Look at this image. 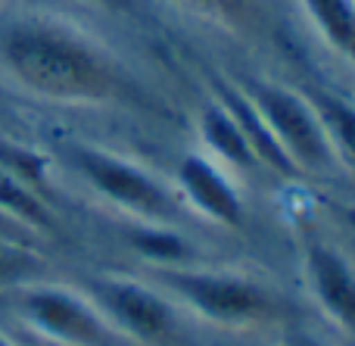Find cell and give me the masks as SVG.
<instances>
[{
    "label": "cell",
    "mask_w": 355,
    "mask_h": 346,
    "mask_svg": "<svg viewBox=\"0 0 355 346\" xmlns=\"http://www.w3.org/2000/svg\"><path fill=\"white\" fill-rule=\"evenodd\" d=\"M0 72L47 103L106 106L128 97L131 78L119 56L62 16H16L0 28Z\"/></svg>",
    "instance_id": "1"
},
{
    "label": "cell",
    "mask_w": 355,
    "mask_h": 346,
    "mask_svg": "<svg viewBox=\"0 0 355 346\" xmlns=\"http://www.w3.org/2000/svg\"><path fill=\"white\" fill-rule=\"evenodd\" d=\"M159 284L190 312L218 328H265L284 315L277 293L240 272H196L172 266L159 268Z\"/></svg>",
    "instance_id": "2"
},
{
    "label": "cell",
    "mask_w": 355,
    "mask_h": 346,
    "mask_svg": "<svg viewBox=\"0 0 355 346\" xmlns=\"http://www.w3.org/2000/svg\"><path fill=\"white\" fill-rule=\"evenodd\" d=\"M6 312L56 346H125L97 306L78 291L47 281H28L0 293Z\"/></svg>",
    "instance_id": "3"
},
{
    "label": "cell",
    "mask_w": 355,
    "mask_h": 346,
    "mask_svg": "<svg viewBox=\"0 0 355 346\" xmlns=\"http://www.w3.org/2000/svg\"><path fill=\"white\" fill-rule=\"evenodd\" d=\"M66 159L100 200L141 218L144 225H168L181 216L175 193L141 162L87 144L66 147Z\"/></svg>",
    "instance_id": "4"
},
{
    "label": "cell",
    "mask_w": 355,
    "mask_h": 346,
    "mask_svg": "<svg viewBox=\"0 0 355 346\" xmlns=\"http://www.w3.org/2000/svg\"><path fill=\"white\" fill-rule=\"evenodd\" d=\"M237 87L256 106V112L268 125V131L281 144V150L293 162L296 172L331 175L340 166L331 141H327L324 125H321L318 112L306 94L265 78H243L237 81Z\"/></svg>",
    "instance_id": "5"
},
{
    "label": "cell",
    "mask_w": 355,
    "mask_h": 346,
    "mask_svg": "<svg viewBox=\"0 0 355 346\" xmlns=\"http://www.w3.org/2000/svg\"><path fill=\"white\" fill-rule=\"evenodd\" d=\"M87 300L119 337L144 346H162L175 337V309L156 287L131 278H94Z\"/></svg>",
    "instance_id": "6"
},
{
    "label": "cell",
    "mask_w": 355,
    "mask_h": 346,
    "mask_svg": "<svg viewBox=\"0 0 355 346\" xmlns=\"http://www.w3.org/2000/svg\"><path fill=\"white\" fill-rule=\"evenodd\" d=\"M175 178L181 187V197L202 218L221 225V228H240L243 225V197L215 159L202 153L184 156L178 162Z\"/></svg>",
    "instance_id": "7"
},
{
    "label": "cell",
    "mask_w": 355,
    "mask_h": 346,
    "mask_svg": "<svg viewBox=\"0 0 355 346\" xmlns=\"http://www.w3.org/2000/svg\"><path fill=\"white\" fill-rule=\"evenodd\" d=\"M306 281L318 309L355 340V268L343 253L312 241L306 247Z\"/></svg>",
    "instance_id": "8"
},
{
    "label": "cell",
    "mask_w": 355,
    "mask_h": 346,
    "mask_svg": "<svg viewBox=\"0 0 355 346\" xmlns=\"http://www.w3.org/2000/svg\"><path fill=\"white\" fill-rule=\"evenodd\" d=\"M218 100L227 106V112L234 116V122L240 125V131H243V137H246V144H250L252 156H256L259 168H268V172L284 175V178L300 175L293 168V162L287 159V153L281 150V144L275 141V135L268 131V125L262 122V116L256 112V106L246 100V94L240 91L237 85L218 87Z\"/></svg>",
    "instance_id": "9"
},
{
    "label": "cell",
    "mask_w": 355,
    "mask_h": 346,
    "mask_svg": "<svg viewBox=\"0 0 355 346\" xmlns=\"http://www.w3.org/2000/svg\"><path fill=\"white\" fill-rule=\"evenodd\" d=\"M196 131H200L202 147L212 153L209 159H218L225 166L243 168V172L259 168L243 131H240V125L234 122V116L227 112V106L221 100H212V103L202 106L200 116H196Z\"/></svg>",
    "instance_id": "10"
},
{
    "label": "cell",
    "mask_w": 355,
    "mask_h": 346,
    "mask_svg": "<svg viewBox=\"0 0 355 346\" xmlns=\"http://www.w3.org/2000/svg\"><path fill=\"white\" fill-rule=\"evenodd\" d=\"M0 216L16 222L31 237L56 234V216L44 200V193L6 166H0Z\"/></svg>",
    "instance_id": "11"
},
{
    "label": "cell",
    "mask_w": 355,
    "mask_h": 346,
    "mask_svg": "<svg viewBox=\"0 0 355 346\" xmlns=\"http://www.w3.org/2000/svg\"><path fill=\"white\" fill-rule=\"evenodd\" d=\"M321 41L355 69V0H300Z\"/></svg>",
    "instance_id": "12"
},
{
    "label": "cell",
    "mask_w": 355,
    "mask_h": 346,
    "mask_svg": "<svg viewBox=\"0 0 355 346\" xmlns=\"http://www.w3.org/2000/svg\"><path fill=\"white\" fill-rule=\"evenodd\" d=\"M306 97L312 100L315 112H318L321 125H324L337 162H343L346 168L355 172V106L349 100L337 97V94L321 91V87H312Z\"/></svg>",
    "instance_id": "13"
},
{
    "label": "cell",
    "mask_w": 355,
    "mask_h": 346,
    "mask_svg": "<svg viewBox=\"0 0 355 346\" xmlns=\"http://www.w3.org/2000/svg\"><path fill=\"white\" fill-rule=\"evenodd\" d=\"M131 247L150 259L159 268H172V266H184L190 259V241L181 237L172 225H141L128 234Z\"/></svg>",
    "instance_id": "14"
},
{
    "label": "cell",
    "mask_w": 355,
    "mask_h": 346,
    "mask_svg": "<svg viewBox=\"0 0 355 346\" xmlns=\"http://www.w3.org/2000/svg\"><path fill=\"white\" fill-rule=\"evenodd\" d=\"M44 272H47V259L35 250V243L0 237V293L28 281H41Z\"/></svg>",
    "instance_id": "15"
},
{
    "label": "cell",
    "mask_w": 355,
    "mask_h": 346,
    "mask_svg": "<svg viewBox=\"0 0 355 346\" xmlns=\"http://www.w3.org/2000/svg\"><path fill=\"white\" fill-rule=\"evenodd\" d=\"M172 3L227 31H246L259 19V0H172Z\"/></svg>",
    "instance_id": "16"
},
{
    "label": "cell",
    "mask_w": 355,
    "mask_h": 346,
    "mask_svg": "<svg viewBox=\"0 0 355 346\" xmlns=\"http://www.w3.org/2000/svg\"><path fill=\"white\" fill-rule=\"evenodd\" d=\"M0 237H10V241H22V243H35V237L28 231H22L16 222H10L6 216H0Z\"/></svg>",
    "instance_id": "17"
},
{
    "label": "cell",
    "mask_w": 355,
    "mask_h": 346,
    "mask_svg": "<svg viewBox=\"0 0 355 346\" xmlns=\"http://www.w3.org/2000/svg\"><path fill=\"white\" fill-rule=\"evenodd\" d=\"M91 3L103 6V10H128L131 0H91Z\"/></svg>",
    "instance_id": "18"
},
{
    "label": "cell",
    "mask_w": 355,
    "mask_h": 346,
    "mask_svg": "<svg viewBox=\"0 0 355 346\" xmlns=\"http://www.w3.org/2000/svg\"><path fill=\"white\" fill-rule=\"evenodd\" d=\"M287 346H321V343L312 340V337H306V334H290L287 337Z\"/></svg>",
    "instance_id": "19"
},
{
    "label": "cell",
    "mask_w": 355,
    "mask_h": 346,
    "mask_svg": "<svg viewBox=\"0 0 355 346\" xmlns=\"http://www.w3.org/2000/svg\"><path fill=\"white\" fill-rule=\"evenodd\" d=\"M0 346H16V343H12V340H10V337H6V334H3V331H0Z\"/></svg>",
    "instance_id": "20"
},
{
    "label": "cell",
    "mask_w": 355,
    "mask_h": 346,
    "mask_svg": "<svg viewBox=\"0 0 355 346\" xmlns=\"http://www.w3.org/2000/svg\"><path fill=\"white\" fill-rule=\"evenodd\" d=\"M0 97H3V91H0Z\"/></svg>",
    "instance_id": "21"
}]
</instances>
